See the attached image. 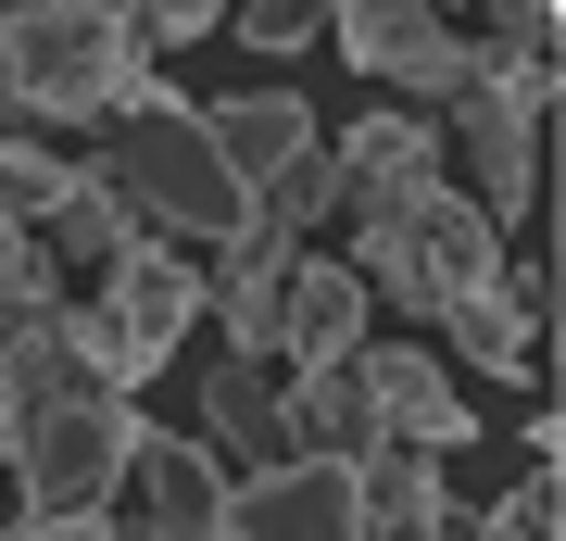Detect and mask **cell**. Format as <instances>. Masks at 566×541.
Instances as JSON below:
<instances>
[{
  "label": "cell",
  "mask_w": 566,
  "mask_h": 541,
  "mask_svg": "<svg viewBox=\"0 0 566 541\" xmlns=\"http://www.w3.org/2000/svg\"><path fill=\"white\" fill-rule=\"evenodd\" d=\"M353 227H365V290H390V302H403V315H428V327L504 290V240H491V215H479L465 189H441V177L365 189Z\"/></svg>",
  "instance_id": "cell-4"
},
{
  "label": "cell",
  "mask_w": 566,
  "mask_h": 541,
  "mask_svg": "<svg viewBox=\"0 0 566 541\" xmlns=\"http://www.w3.org/2000/svg\"><path fill=\"white\" fill-rule=\"evenodd\" d=\"M327 164H340V201L416 189V177H441V126H428V114H365L353 139H327Z\"/></svg>",
  "instance_id": "cell-14"
},
{
  "label": "cell",
  "mask_w": 566,
  "mask_h": 541,
  "mask_svg": "<svg viewBox=\"0 0 566 541\" xmlns=\"http://www.w3.org/2000/svg\"><path fill=\"white\" fill-rule=\"evenodd\" d=\"M76 189H88V164H76V152L0 139V227H25V240H39V227H51V215H63Z\"/></svg>",
  "instance_id": "cell-17"
},
{
  "label": "cell",
  "mask_w": 566,
  "mask_h": 541,
  "mask_svg": "<svg viewBox=\"0 0 566 541\" xmlns=\"http://www.w3.org/2000/svg\"><path fill=\"white\" fill-rule=\"evenodd\" d=\"M227 39L264 51V63H303V51L327 39V13H303V0H252V13H227Z\"/></svg>",
  "instance_id": "cell-21"
},
{
  "label": "cell",
  "mask_w": 566,
  "mask_h": 541,
  "mask_svg": "<svg viewBox=\"0 0 566 541\" xmlns=\"http://www.w3.org/2000/svg\"><path fill=\"white\" fill-rule=\"evenodd\" d=\"M202 139L227 152V177H240V189H277L290 164L315 152V114H303L290 89H227V101H202Z\"/></svg>",
  "instance_id": "cell-12"
},
{
  "label": "cell",
  "mask_w": 566,
  "mask_h": 541,
  "mask_svg": "<svg viewBox=\"0 0 566 541\" xmlns=\"http://www.w3.org/2000/svg\"><path fill=\"white\" fill-rule=\"evenodd\" d=\"M126 25H139V51H202V39H227L214 0H139Z\"/></svg>",
  "instance_id": "cell-22"
},
{
  "label": "cell",
  "mask_w": 566,
  "mask_h": 541,
  "mask_svg": "<svg viewBox=\"0 0 566 541\" xmlns=\"http://www.w3.org/2000/svg\"><path fill=\"white\" fill-rule=\"evenodd\" d=\"M353 378H365V416H378V441H403V454H465L479 441V416L453 403V378L428 365L416 341H353Z\"/></svg>",
  "instance_id": "cell-10"
},
{
  "label": "cell",
  "mask_w": 566,
  "mask_h": 541,
  "mask_svg": "<svg viewBox=\"0 0 566 541\" xmlns=\"http://www.w3.org/2000/svg\"><path fill=\"white\" fill-rule=\"evenodd\" d=\"M441 139L465 152V201H479L491 215V240H504V227L528 215V201H542V139H554V63H504V76H479L453 101V126Z\"/></svg>",
  "instance_id": "cell-6"
},
{
  "label": "cell",
  "mask_w": 566,
  "mask_h": 541,
  "mask_svg": "<svg viewBox=\"0 0 566 541\" xmlns=\"http://www.w3.org/2000/svg\"><path fill=\"white\" fill-rule=\"evenodd\" d=\"M102 177L126 189V215L164 227V240H240L252 227V189L227 177V152L202 139V101H177V89H139L126 114L102 126Z\"/></svg>",
  "instance_id": "cell-3"
},
{
  "label": "cell",
  "mask_w": 566,
  "mask_h": 541,
  "mask_svg": "<svg viewBox=\"0 0 566 541\" xmlns=\"http://www.w3.org/2000/svg\"><path fill=\"white\" fill-rule=\"evenodd\" d=\"M151 89L126 0H0V126H114Z\"/></svg>",
  "instance_id": "cell-2"
},
{
  "label": "cell",
  "mask_w": 566,
  "mask_h": 541,
  "mask_svg": "<svg viewBox=\"0 0 566 541\" xmlns=\"http://www.w3.org/2000/svg\"><path fill=\"white\" fill-rule=\"evenodd\" d=\"M139 441H151V416L126 391H102V365L63 327L0 365V479H13V517H102L126 491V466H139Z\"/></svg>",
  "instance_id": "cell-1"
},
{
  "label": "cell",
  "mask_w": 566,
  "mask_h": 541,
  "mask_svg": "<svg viewBox=\"0 0 566 541\" xmlns=\"http://www.w3.org/2000/svg\"><path fill=\"white\" fill-rule=\"evenodd\" d=\"M189 315H202V264H189L177 240H139V252H126L88 302H63V341L102 365V391L139 403V391L164 378V353L189 341Z\"/></svg>",
  "instance_id": "cell-5"
},
{
  "label": "cell",
  "mask_w": 566,
  "mask_h": 541,
  "mask_svg": "<svg viewBox=\"0 0 566 541\" xmlns=\"http://www.w3.org/2000/svg\"><path fill=\"white\" fill-rule=\"evenodd\" d=\"M227 541H378V529H365V479L340 454H277L227 479Z\"/></svg>",
  "instance_id": "cell-8"
},
{
  "label": "cell",
  "mask_w": 566,
  "mask_h": 541,
  "mask_svg": "<svg viewBox=\"0 0 566 541\" xmlns=\"http://www.w3.org/2000/svg\"><path fill=\"white\" fill-rule=\"evenodd\" d=\"M39 240H51V252H76V264H102V278H114V264L139 252V215H126V189L102 177V164H88V189L63 201V215L39 227Z\"/></svg>",
  "instance_id": "cell-18"
},
{
  "label": "cell",
  "mask_w": 566,
  "mask_h": 541,
  "mask_svg": "<svg viewBox=\"0 0 566 541\" xmlns=\"http://www.w3.org/2000/svg\"><path fill=\"white\" fill-rule=\"evenodd\" d=\"M202 454L227 466V479H252V466H277V378H264L252 353H214L202 365Z\"/></svg>",
  "instance_id": "cell-13"
},
{
  "label": "cell",
  "mask_w": 566,
  "mask_h": 541,
  "mask_svg": "<svg viewBox=\"0 0 566 541\" xmlns=\"http://www.w3.org/2000/svg\"><path fill=\"white\" fill-rule=\"evenodd\" d=\"M353 479H365V529H441L453 517V479H441V454H403V441H378V454H353Z\"/></svg>",
  "instance_id": "cell-15"
},
{
  "label": "cell",
  "mask_w": 566,
  "mask_h": 541,
  "mask_svg": "<svg viewBox=\"0 0 566 541\" xmlns=\"http://www.w3.org/2000/svg\"><path fill=\"white\" fill-rule=\"evenodd\" d=\"M126 479H139L151 541H227V466L202 454V428H151Z\"/></svg>",
  "instance_id": "cell-11"
},
{
  "label": "cell",
  "mask_w": 566,
  "mask_h": 541,
  "mask_svg": "<svg viewBox=\"0 0 566 541\" xmlns=\"http://www.w3.org/2000/svg\"><path fill=\"white\" fill-rule=\"evenodd\" d=\"M327 51H340L353 76L403 89V114H416V101H441V114H453L479 76H504L479 39H453V25H441V13H416V0H340V13H327Z\"/></svg>",
  "instance_id": "cell-7"
},
{
  "label": "cell",
  "mask_w": 566,
  "mask_h": 541,
  "mask_svg": "<svg viewBox=\"0 0 566 541\" xmlns=\"http://www.w3.org/2000/svg\"><path fill=\"white\" fill-rule=\"evenodd\" d=\"M13 240H25V227H0V252H13Z\"/></svg>",
  "instance_id": "cell-25"
},
{
  "label": "cell",
  "mask_w": 566,
  "mask_h": 541,
  "mask_svg": "<svg viewBox=\"0 0 566 541\" xmlns=\"http://www.w3.org/2000/svg\"><path fill=\"white\" fill-rule=\"evenodd\" d=\"M327 201H340V164H327V139H315L277 189H252V227H277V240H315V215H327Z\"/></svg>",
  "instance_id": "cell-20"
},
{
  "label": "cell",
  "mask_w": 566,
  "mask_h": 541,
  "mask_svg": "<svg viewBox=\"0 0 566 541\" xmlns=\"http://www.w3.org/2000/svg\"><path fill=\"white\" fill-rule=\"evenodd\" d=\"M390 541V529H378ZM403 541H479V517H441V529H403Z\"/></svg>",
  "instance_id": "cell-24"
},
{
  "label": "cell",
  "mask_w": 566,
  "mask_h": 541,
  "mask_svg": "<svg viewBox=\"0 0 566 541\" xmlns=\"http://www.w3.org/2000/svg\"><path fill=\"white\" fill-rule=\"evenodd\" d=\"M51 327H63V252L51 240H13V252H0V365L39 353Z\"/></svg>",
  "instance_id": "cell-16"
},
{
  "label": "cell",
  "mask_w": 566,
  "mask_h": 541,
  "mask_svg": "<svg viewBox=\"0 0 566 541\" xmlns=\"http://www.w3.org/2000/svg\"><path fill=\"white\" fill-rule=\"evenodd\" d=\"M491 63H554V0H516V13H491Z\"/></svg>",
  "instance_id": "cell-23"
},
{
  "label": "cell",
  "mask_w": 566,
  "mask_h": 541,
  "mask_svg": "<svg viewBox=\"0 0 566 541\" xmlns=\"http://www.w3.org/2000/svg\"><path fill=\"white\" fill-rule=\"evenodd\" d=\"M479 541H566V441L516 466V491L479 517Z\"/></svg>",
  "instance_id": "cell-19"
},
{
  "label": "cell",
  "mask_w": 566,
  "mask_h": 541,
  "mask_svg": "<svg viewBox=\"0 0 566 541\" xmlns=\"http://www.w3.org/2000/svg\"><path fill=\"white\" fill-rule=\"evenodd\" d=\"M365 341V278L353 264H290L277 302H264V327H252V365H277V378H315V365H340Z\"/></svg>",
  "instance_id": "cell-9"
}]
</instances>
